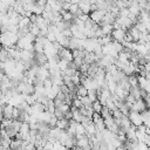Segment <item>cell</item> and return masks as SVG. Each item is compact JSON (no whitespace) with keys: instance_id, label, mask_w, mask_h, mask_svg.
Here are the masks:
<instances>
[{"instance_id":"cell-1","label":"cell","mask_w":150,"mask_h":150,"mask_svg":"<svg viewBox=\"0 0 150 150\" xmlns=\"http://www.w3.org/2000/svg\"><path fill=\"white\" fill-rule=\"evenodd\" d=\"M18 34L11 30H6L0 33V45L2 46H7V47H12L18 41Z\"/></svg>"},{"instance_id":"cell-2","label":"cell","mask_w":150,"mask_h":150,"mask_svg":"<svg viewBox=\"0 0 150 150\" xmlns=\"http://www.w3.org/2000/svg\"><path fill=\"white\" fill-rule=\"evenodd\" d=\"M128 117L130 120V123L135 127H138L142 124V117H141V112L138 111H134V110H129Z\"/></svg>"},{"instance_id":"cell-3","label":"cell","mask_w":150,"mask_h":150,"mask_svg":"<svg viewBox=\"0 0 150 150\" xmlns=\"http://www.w3.org/2000/svg\"><path fill=\"white\" fill-rule=\"evenodd\" d=\"M57 56H60V59L67 61V62H70L73 61V54H71V50L69 48H66V47H62L59 52H57Z\"/></svg>"},{"instance_id":"cell-4","label":"cell","mask_w":150,"mask_h":150,"mask_svg":"<svg viewBox=\"0 0 150 150\" xmlns=\"http://www.w3.org/2000/svg\"><path fill=\"white\" fill-rule=\"evenodd\" d=\"M125 32H127V30H125L124 28H114V29L111 30V33H110L111 39L122 42V41H123V38H124V35H125Z\"/></svg>"},{"instance_id":"cell-5","label":"cell","mask_w":150,"mask_h":150,"mask_svg":"<svg viewBox=\"0 0 150 150\" xmlns=\"http://www.w3.org/2000/svg\"><path fill=\"white\" fill-rule=\"evenodd\" d=\"M148 107H146V104H145V102L143 101V98L141 97V98H137V100H135V102L131 104V107H130V110H134V111H138V112H141V111H143L144 109H146Z\"/></svg>"},{"instance_id":"cell-6","label":"cell","mask_w":150,"mask_h":150,"mask_svg":"<svg viewBox=\"0 0 150 150\" xmlns=\"http://www.w3.org/2000/svg\"><path fill=\"white\" fill-rule=\"evenodd\" d=\"M89 13H90V14H89V19H90L91 21L98 23V22L102 20V18H103L105 11H103V9H95V11H91V12H89Z\"/></svg>"},{"instance_id":"cell-7","label":"cell","mask_w":150,"mask_h":150,"mask_svg":"<svg viewBox=\"0 0 150 150\" xmlns=\"http://www.w3.org/2000/svg\"><path fill=\"white\" fill-rule=\"evenodd\" d=\"M20 60H22V61H33L34 60V53H33V50L20 49Z\"/></svg>"},{"instance_id":"cell-8","label":"cell","mask_w":150,"mask_h":150,"mask_svg":"<svg viewBox=\"0 0 150 150\" xmlns=\"http://www.w3.org/2000/svg\"><path fill=\"white\" fill-rule=\"evenodd\" d=\"M47 77H49V71L47 68H45L43 66H40L38 68V73H36V79L40 80V81H43L46 80Z\"/></svg>"},{"instance_id":"cell-9","label":"cell","mask_w":150,"mask_h":150,"mask_svg":"<svg viewBox=\"0 0 150 150\" xmlns=\"http://www.w3.org/2000/svg\"><path fill=\"white\" fill-rule=\"evenodd\" d=\"M47 56L43 54V52L42 53H36L35 55H34V61H35V63L36 64H39V66H42V64H45L46 62H47Z\"/></svg>"},{"instance_id":"cell-10","label":"cell","mask_w":150,"mask_h":150,"mask_svg":"<svg viewBox=\"0 0 150 150\" xmlns=\"http://www.w3.org/2000/svg\"><path fill=\"white\" fill-rule=\"evenodd\" d=\"M141 117H142V124H144L145 127H150V112L148 108L141 111Z\"/></svg>"},{"instance_id":"cell-11","label":"cell","mask_w":150,"mask_h":150,"mask_svg":"<svg viewBox=\"0 0 150 150\" xmlns=\"http://www.w3.org/2000/svg\"><path fill=\"white\" fill-rule=\"evenodd\" d=\"M77 6L82 11V13L89 14V12H90V4H89L88 0H80L79 4H77Z\"/></svg>"},{"instance_id":"cell-12","label":"cell","mask_w":150,"mask_h":150,"mask_svg":"<svg viewBox=\"0 0 150 150\" xmlns=\"http://www.w3.org/2000/svg\"><path fill=\"white\" fill-rule=\"evenodd\" d=\"M84 129H86V136H91V135H95L96 132V128H95V124L93 121H90L89 123H87L84 125Z\"/></svg>"},{"instance_id":"cell-13","label":"cell","mask_w":150,"mask_h":150,"mask_svg":"<svg viewBox=\"0 0 150 150\" xmlns=\"http://www.w3.org/2000/svg\"><path fill=\"white\" fill-rule=\"evenodd\" d=\"M96 61V57H95V53L94 52H86L84 54V57H83V62L86 63H93Z\"/></svg>"},{"instance_id":"cell-14","label":"cell","mask_w":150,"mask_h":150,"mask_svg":"<svg viewBox=\"0 0 150 150\" xmlns=\"http://www.w3.org/2000/svg\"><path fill=\"white\" fill-rule=\"evenodd\" d=\"M30 23V20H29V16H26V15H22V18L20 19L19 23H18V28H26L28 27Z\"/></svg>"},{"instance_id":"cell-15","label":"cell","mask_w":150,"mask_h":150,"mask_svg":"<svg viewBox=\"0 0 150 150\" xmlns=\"http://www.w3.org/2000/svg\"><path fill=\"white\" fill-rule=\"evenodd\" d=\"M101 27V32H102V35H109L112 30V25L111 23H104Z\"/></svg>"},{"instance_id":"cell-16","label":"cell","mask_w":150,"mask_h":150,"mask_svg":"<svg viewBox=\"0 0 150 150\" xmlns=\"http://www.w3.org/2000/svg\"><path fill=\"white\" fill-rule=\"evenodd\" d=\"M87 91H88V89L87 88H84L82 84L81 86H76V90H75V94L77 95V97H82V96H86L87 95Z\"/></svg>"},{"instance_id":"cell-17","label":"cell","mask_w":150,"mask_h":150,"mask_svg":"<svg viewBox=\"0 0 150 150\" xmlns=\"http://www.w3.org/2000/svg\"><path fill=\"white\" fill-rule=\"evenodd\" d=\"M55 127H57V128L64 130V129L68 127V120L64 118V117H62V118H57V121H56V125H55Z\"/></svg>"},{"instance_id":"cell-18","label":"cell","mask_w":150,"mask_h":150,"mask_svg":"<svg viewBox=\"0 0 150 150\" xmlns=\"http://www.w3.org/2000/svg\"><path fill=\"white\" fill-rule=\"evenodd\" d=\"M75 135H86L84 125L81 122H76L75 124Z\"/></svg>"},{"instance_id":"cell-19","label":"cell","mask_w":150,"mask_h":150,"mask_svg":"<svg viewBox=\"0 0 150 150\" xmlns=\"http://www.w3.org/2000/svg\"><path fill=\"white\" fill-rule=\"evenodd\" d=\"M21 144H22V139L15 138V139H12V141H11L9 148H12V149H20V148H21Z\"/></svg>"},{"instance_id":"cell-20","label":"cell","mask_w":150,"mask_h":150,"mask_svg":"<svg viewBox=\"0 0 150 150\" xmlns=\"http://www.w3.org/2000/svg\"><path fill=\"white\" fill-rule=\"evenodd\" d=\"M71 111H73V120L75 121V122H80L81 121V118H82V115H81V112L79 111V109L77 108H71Z\"/></svg>"},{"instance_id":"cell-21","label":"cell","mask_w":150,"mask_h":150,"mask_svg":"<svg viewBox=\"0 0 150 150\" xmlns=\"http://www.w3.org/2000/svg\"><path fill=\"white\" fill-rule=\"evenodd\" d=\"M94 124H95L96 131H102V130L105 128V125H104V122H103V118H102V117H100L97 121H95V122H94Z\"/></svg>"},{"instance_id":"cell-22","label":"cell","mask_w":150,"mask_h":150,"mask_svg":"<svg viewBox=\"0 0 150 150\" xmlns=\"http://www.w3.org/2000/svg\"><path fill=\"white\" fill-rule=\"evenodd\" d=\"M128 82L130 84V87H137L138 86V82H137V76L135 74H131L128 76Z\"/></svg>"},{"instance_id":"cell-23","label":"cell","mask_w":150,"mask_h":150,"mask_svg":"<svg viewBox=\"0 0 150 150\" xmlns=\"http://www.w3.org/2000/svg\"><path fill=\"white\" fill-rule=\"evenodd\" d=\"M91 108H93L94 112H98V114H100V111H101V109H102V104H101V102H100L98 100H96V101L91 102Z\"/></svg>"},{"instance_id":"cell-24","label":"cell","mask_w":150,"mask_h":150,"mask_svg":"<svg viewBox=\"0 0 150 150\" xmlns=\"http://www.w3.org/2000/svg\"><path fill=\"white\" fill-rule=\"evenodd\" d=\"M87 96H88V98H89L91 102H94V101L97 100V95H96V90H95V89H88Z\"/></svg>"},{"instance_id":"cell-25","label":"cell","mask_w":150,"mask_h":150,"mask_svg":"<svg viewBox=\"0 0 150 150\" xmlns=\"http://www.w3.org/2000/svg\"><path fill=\"white\" fill-rule=\"evenodd\" d=\"M80 101H81V104L84 107V108H88V107H91V101L88 98V96H82L80 97Z\"/></svg>"},{"instance_id":"cell-26","label":"cell","mask_w":150,"mask_h":150,"mask_svg":"<svg viewBox=\"0 0 150 150\" xmlns=\"http://www.w3.org/2000/svg\"><path fill=\"white\" fill-rule=\"evenodd\" d=\"M116 86H117V82H115L114 80H110V81H107V88L110 93H114L115 89H116Z\"/></svg>"},{"instance_id":"cell-27","label":"cell","mask_w":150,"mask_h":150,"mask_svg":"<svg viewBox=\"0 0 150 150\" xmlns=\"http://www.w3.org/2000/svg\"><path fill=\"white\" fill-rule=\"evenodd\" d=\"M67 67H68V62L67 61H64L62 59H60L57 61V68L60 69V71H63L64 69H67Z\"/></svg>"},{"instance_id":"cell-28","label":"cell","mask_w":150,"mask_h":150,"mask_svg":"<svg viewBox=\"0 0 150 150\" xmlns=\"http://www.w3.org/2000/svg\"><path fill=\"white\" fill-rule=\"evenodd\" d=\"M56 108H57V109H60V110H61V111L64 114L66 111H68V110L70 109V105H69V104H67L66 102H62V103H61L59 107H56Z\"/></svg>"},{"instance_id":"cell-29","label":"cell","mask_w":150,"mask_h":150,"mask_svg":"<svg viewBox=\"0 0 150 150\" xmlns=\"http://www.w3.org/2000/svg\"><path fill=\"white\" fill-rule=\"evenodd\" d=\"M77 11H79V6H77V4H70V6H69V8H68V12L71 13L73 15H75Z\"/></svg>"},{"instance_id":"cell-30","label":"cell","mask_w":150,"mask_h":150,"mask_svg":"<svg viewBox=\"0 0 150 150\" xmlns=\"http://www.w3.org/2000/svg\"><path fill=\"white\" fill-rule=\"evenodd\" d=\"M33 50H35L36 53H42V52H43V45H42L41 42H35Z\"/></svg>"},{"instance_id":"cell-31","label":"cell","mask_w":150,"mask_h":150,"mask_svg":"<svg viewBox=\"0 0 150 150\" xmlns=\"http://www.w3.org/2000/svg\"><path fill=\"white\" fill-rule=\"evenodd\" d=\"M46 38H47V40H49L50 42H54V41H56V36H55V33H53V32H48V33H47V35H46Z\"/></svg>"},{"instance_id":"cell-32","label":"cell","mask_w":150,"mask_h":150,"mask_svg":"<svg viewBox=\"0 0 150 150\" xmlns=\"http://www.w3.org/2000/svg\"><path fill=\"white\" fill-rule=\"evenodd\" d=\"M76 18H79L81 21H83V22H86L88 19H89V14H87V13H81L79 16H76Z\"/></svg>"},{"instance_id":"cell-33","label":"cell","mask_w":150,"mask_h":150,"mask_svg":"<svg viewBox=\"0 0 150 150\" xmlns=\"http://www.w3.org/2000/svg\"><path fill=\"white\" fill-rule=\"evenodd\" d=\"M61 33H62L66 38H71V36H73V34H71V32H70L69 27H68V28H64L63 30H61Z\"/></svg>"},{"instance_id":"cell-34","label":"cell","mask_w":150,"mask_h":150,"mask_svg":"<svg viewBox=\"0 0 150 150\" xmlns=\"http://www.w3.org/2000/svg\"><path fill=\"white\" fill-rule=\"evenodd\" d=\"M73 62H74V63L76 64V67H79V66H80V64H81V63L83 62V59H82V57H79V56H77V57H74V59H73Z\"/></svg>"},{"instance_id":"cell-35","label":"cell","mask_w":150,"mask_h":150,"mask_svg":"<svg viewBox=\"0 0 150 150\" xmlns=\"http://www.w3.org/2000/svg\"><path fill=\"white\" fill-rule=\"evenodd\" d=\"M35 4H38L40 6H45L47 4V0H35Z\"/></svg>"},{"instance_id":"cell-36","label":"cell","mask_w":150,"mask_h":150,"mask_svg":"<svg viewBox=\"0 0 150 150\" xmlns=\"http://www.w3.org/2000/svg\"><path fill=\"white\" fill-rule=\"evenodd\" d=\"M5 75H6V74H5V71H4L2 69H0V81L4 79V76H5Z\"/></svg>"},{"instance_id":"cell-37","label":"cell","mask_w":150,"mask_h":150,"mask_svg":"<svg viewBox=\"0 0 150 150\" xmlns=\"http://www.w3.org/2000/svg\"><path fill=\"white\" fill-rule=\"evenodd\" d=\"M88 1H89V4L91 5V4H96V1H97V0H88Z\"/></svg>"},{"instance_id":"cell-38","label":"cell","mask_w":150,"mask_h":150,"mask_svg":"<svg viewBox=\"0 0 150 150\" xmlns=\"http://www.w3.org/2000/svg\"><path fill=\"white\" fill-rule=\"evenodd\" d=\"M1 95H2V90H1V87H0V97H1Z\"/></svg>"},{"instance_id":"cell-39","label":"cell","mask_w":150,"mask_h":150,"mask_svg":"<svg viewBox=\"0 0 150 150\" xmlns=\"http://www.w3.org/2000/svg\"><path fill=\"white\" fill-rule=\"evenodd\" d=\"M57 1H62V0H57Z\"/></svg>"}]
</instances>
